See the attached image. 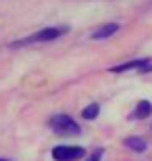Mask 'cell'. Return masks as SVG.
<instances>
[{"mask_svg":"<svg viewBox=\"0 0 152 161\" xmlns=\"http://www.w3.org/2000/svg\"><path fill=\"white\" fill-rule=\"evenodd\" d=\"M48 125H50V130H52L54 134H59V136H63V138L79 136V134H81V125L77 124L71 115H65V113H59V115H54V117H50Z\"/></svg>","mask_w":152,"mask_h":161,"instance_id":"cell-1","label":"cell"},{"mask_svg":"<svg viewBox=\"0 0 152 161\" xmlns=\"http://www.w3.org/2000/svg\"><path fill=\"white\" fill-rule=\"evenodd\" d=\"M69 31V27L67 25H52V27H44V30H40V31H35V34H31V36H27V38H23V40H19V42H15V44H11V46H25V44H38V42H52V40H56V38H60V36H65Z\"/></svg>","mask_w":152,"mask_h":161,"instance_id":"cell-2","label":"cell"},{"mask_svg":"<svg viewBox=\"0 0 152 161\" xmlns=\"http://www.w3.org/2000/svg\"><path fill=\"white\" fill-rule=\"evenodd\" d=\"M125 71L148 73V71H152V61L148 57H140V59H134V61H127V63L111 67V73H125Z\"/></svg>","mask_w":152,"mask_h":161,"instance_id":"cell-3","label":"cell"},{"mask_svg":"<svg viewBox=\"0 0 152 161\" xmlns=\"http://www.w3.org/2000/svg\"><path fill=\"white\" fill-rule=\"evenodd\" d=\"M54 161H77L86 157V149L83 147H71V144H59L52 149Z\"/></svg>","mask_w":152,"mask_h":161,"instance_id":"cell-4","label":"cell"},{"mask_svg":"<svg viewBox=\"0 0 152 161\" xmlns=\"http://www.w3.org/2000/svg\"><path fill=\"white\" fill-rule=\"evenodd\" d=\"M117 31H119V23H102L100 27H96L92 31V40H106Z\"/></svg>","mask_w":152,"mask_h":161,"instance_id":"cell-5","label":"cell"},{"mask_svg":"<svg viewBox=\"0 0 152 161\" xmlns=\"http://www.w3.org/2000/svg\"><path fill=\"white\" fill-rule=\"evenodd\" d=\"M150 113H152V105L148 101H140L138 105H135L134 113L129 115V117H131V119H146Z\"/></svg>","mask_w":152,"mask_h":161,"instance_id":"cell-6","label":"cell"},{"mask_svg":"<svg viewBox=\"0 0 152 161\" xmlns=\"http://www.w3.org/2000/svg\"><path fill=\"white\" fill-rule=\"evenodd\" d=\"M125 147H127V149H131V151H135V153H144V151L148 149L146 140H144V138H140V136H129V138H125Z\"/></svg>","mask_w":152,"mask_h":161,"instance_id":"cell-7","label":"cell"},{"mask_svg":"<svg viewBox=\"0 0 152 161\" xmlns=\"http://www.w3.org/2000/svg\"><path fill=\"white\" fill-rule=\"evenodd\" d=\"M98 115H100V105H98V103H92V105H88V107L81 111L83 119H96Z\"/></svg>","mask_w":152,"mask_h":161,"instance_id":"cell-8","label":"cell"},{"mask_svg":"<svg viewBox=\"0 0 152 161\" xmlns=\"http://www.w3.org/2000/svg\"><path fill=\"white\" fill-rule=\"evenodd\" d=\"M102 155H104V151L98 149V151H94L90 157H86V161H102Z\"/></svg>","mask_w":152,"mask_h":161,"instance_id":"cell-9","label":"cell"},{"mask_svg":"<svg viewBox=\"0 0 152 161\" xmlns=\"http://www.w3.org/2000/svg\"><path fill=\"white\" fill-rule=\"evenodd\" d=\"M0 161H8V159H4V157H0Z\"/></svg>","mask_w":152,"mask_h":161,"instance_id":"cell-10","label":"cell"}]
</instances>
